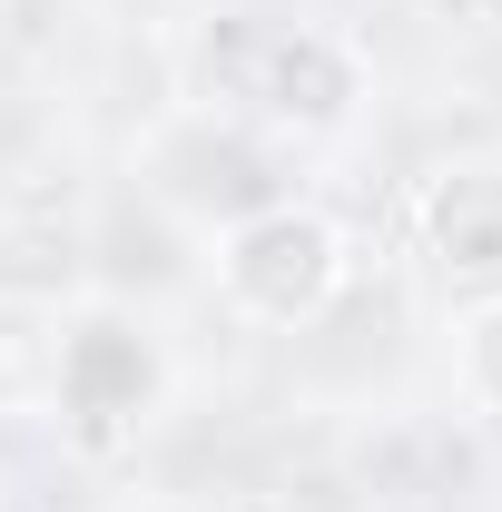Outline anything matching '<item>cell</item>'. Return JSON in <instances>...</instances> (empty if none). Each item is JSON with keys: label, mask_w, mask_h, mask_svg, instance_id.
I'll return each mask as SVG.
<instances>
[{"label": "cell", "mask_w": 502, "mask_h": 512, "mask_svg": "<svg viewBox=\"0 0 502 512\" xmlns=\"http://www.w3.org/2000/svg\"><path fill=\"white\" fill-rule=\"evenodd\" d=\"M463 394L502 414V296H483L473 316H463Z\"/></svg>", "instance_id": "7"}, {"label": "cell", "mask_w": 502, "mask_h": 512, "mask_svg": "<svg viewBox=\"0 0 502 512\" xmlns=\"http://www.w3.org/2000/svg\"><path fill=\"white\" fill-rule=\"evenodd\" d=\"M50 365H60V316L30 296H0V414L50 404Z\"/></svg>", "instance_id": "6"}, {"label": "cell", "mask_w": 502, "mask_h": 512, "mask_svg": "<svg viewBox=\"0 0 502 512\" xmlns=\"http://www.w3.org/2000/svg\"><path fill=\"white\" fill-rule=\"evenodd\" d=\"M217 286H227V306L256 325H315L335 306V286H345V237L315 217V207H256L227 227V247H217Z\"/></svg>", "instance_id": "2"}, {"label": "cell", "mask_w": 502, "mask_h": 512, "mask_svg": "<svg viewBox=\"0 0 502 512\" xmlns=\"http://www.w3.org/2000/svg\"><path fill=\"white\" fill-rule=\"evenodd\" d=\"M158 394H168V355H158V335L128 316H79L60 325V365H50V404H60L69 444L79 453H119L138 444V424L158 414Z\"/></svg>", "instance_id": "1"}, {"label": "cell", "mask_w": 502, "mask_h": 512, "mask_svg": "<svg viewBox=\"0 0 502 512\" xmlns=\"http://www.w3.org/2000/svg\"><path fill=\"white\" fill-rule=\"evenodd\" d=\"M158 178H168V197L178 207H197V217H256V207H276V188H266V158H256L247 138H217L207 119L168 128V148H158Z\"/></svg>", "instance_id": "4"}, {"label": "cell", "mask_w": 502, "mask_h": 512, "mask_svg": "<svg viewBox=\"0 0 502 512\" xmlns=\"http://www.w3.org/2000/svg\"><path fill=\"white\" fill-rule=\"evenodd\" d=\"M443 10H453L463 30H502V0H443Z\"/></svg>", "instance_id": "8"}, {"label": "cell", "mask_w": 502, "mask_h": 512, "mask_svg": "<svg viewBox=\"0 0 502 512\" xmlns=\"http://www.w3.org/2000/svg\"><path fill=\"white\" fill-rule=\"evenodd\" d=\"M256 99H266L276 119H296V128H335L355 109V60H345L335 40H315V30L266 40V50H256Z\"/></svg>", "instance_id": "5"}, {"label": "cell", "mask_w": 502, "mask_h": 512, "mask_svg": "<svg viewBox=\"0 0 502 512\" xmlns=\"http://www.w3.org/2000/svg\"><path fill=\"white\" fill-rule=\"evenodd\" d=\"M414 247L453 296H502V168L493 158H453L414 188Z\"/></svg>", "instance_id": "3"}]
</instances>
